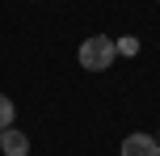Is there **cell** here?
<instances>
[{"instance_id":"2","label":"cell","mask_w":160,"mask_h":156,"mask_svg":"<svg viewBox=\"0 0 160 156\" xmlns=\"http://www.w3.org/2000/svg\"><path fill=\"white\" fill-rule=\"evenodd\" d=\"M122 156H160V143H156V135H143V131H135V135H127L122 139Z\"/></svg>"},{"instance_id":"5","label":"cell","mask_w":160,"mask_h":156,"mask_svg":"<svg viewBox=\"0 0 160 156\" xmlns=\"http://www.w3.org/2000/svg\"><path fill=\"white\" fill-rule=\"evenodd\" d=\"M118 55H139V38H114Z\"/></svg>"},{"instance_id":"3","label":"cell","mask_w":160,"mask_h":156,"mask_svg":"<svg viewBox=\"0 0 160 156\" xmlns=\"http://www.w3.org/2000/svg\"><path fill=\"white\" fill-rule=\"evenodd\" d=\"M0 152L4 156H25L30 152V135L17 131V127H4V131H0Z\"/></svg>"},{"instance_id":"6","label":"cell","mask_w":160,"mask_h":156,"mask_svg":"<svg viewBox=\"0 0 160 156\" xmlns=\"http://www.w3.org/2000/svg\"><path fill=\"white\" fill-rule=\"evenodd\" d=\"M156 143H160V131H156Z\"/></svg>"},{"instance_id":"1","label":"cell","mask_w":160,"mask_h":156,"mask_svg":"<svg viewBox=\"0 0 160 156\" xmlns=\"http://www.w3.org/2000/svg\"><path fill=\"white\" fill-rule=\"evenodd\" d=\"M114 59H118V47H114L110 34H88L80 42V68L84 72H105Z\"/></svg>"},{"instance_id":"4","label":"cell","mask_w":160,"mask_h":156,"mask_svg":"<svg viewBox=\"0 0 160 156\" xmlns=\"http://www.w3.org/2000/svg\"><path fill=\"white\" fill-rule=\"evenodd\" d=\"M13 114H17V110H13V101L0 93V131H4V127H13Z\"/></svg>"}]
</instances>
